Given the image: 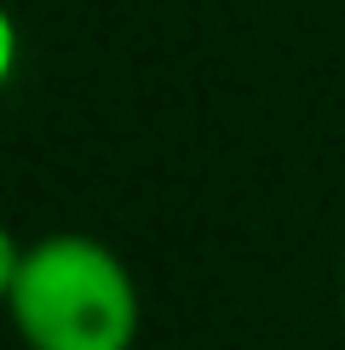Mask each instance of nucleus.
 <instances>
[{
    "instance_id": "nucleus-1",
    "label": "nucleus",
    "mask_w": 345,
    "mask_h": 350,
    "mask_svg": "<svg viewBox=\"0 0 345 350\" xmlns=\"http://www.w3.org/2000/svg\"><path fill=\"white\" fill-rule=\"evenodd\" d=\"M6 310L29 350H133L144 299L121 253L81 230L6 241Z\"/></svg>"
}]
</instances>
